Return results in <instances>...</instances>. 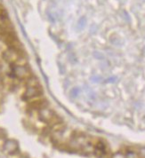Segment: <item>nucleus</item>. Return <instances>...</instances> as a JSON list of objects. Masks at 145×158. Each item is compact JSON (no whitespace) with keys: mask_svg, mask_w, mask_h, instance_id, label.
Wrapping results in <instances>:
<instances>
[{"mask_svg":"<svg viewBox=\"0 0 145 158\" xmlns=\"http://www.w3.org/2000/svg\"><path fill=\"white\" fill-rule=\"evenodd\" d=\"M70 146L75 149L87 151L94 150L92 144L86 136H75L70 141Z\"/></svg>","mask_w":145,"mask_h":158,"instance_id":"f257e3e1","label":"nucleus"},{"mask_svg":"<svg viewBox=\"0 0 145 158\" xmlns=\"http://www.w3.org/2000/svg\"><path fill=\"white\" fill-rule=\"evenodd\" d=\"M41 93V87L36 79H30L27 85V89L24 93V98L29 100L38 96Z\"/></svg>","mask_w":145,"mask_h":158,"instance_id":"f03ea898","label":"nucleus"},{"mask_svg":"<svg viewBox=\"0 0 145 158\" xmlns=\"http://www.w3.org/2000/svg\"><path fill=\"white\" fill-rule=\"evenodd\" d=\"M13 73L15 77L24 79L27 78L29 76V69L25 65H15L13 67Z\"/></svg>","mask_w":145,"mask_h":158,"instance_id":"7ed1b4c3","label":"nucleus"},{"mask_svg":"<svg viewBox=\"0 0 145 158\" xmlns=\"http://www.w3.org/2000/svg\"><path fill=\"white\" fill-rule=\"evenodd\" d=\"M3 57L7 62L15 63V61H17L19 60V58H20V52L17 49L12 47V48H9V49L4 52Z\"/></svg>","mask_w":145,"mask_h":158,"instance_id":"20e7f679","label":"nucleus"},{"mask_svg":"<svg viewBox=\"0 0 145 158\" xmlns=\"http://www.w3.org/2000/svg\"><path fill=\"white\" fill-rule=\"evenodd\" d=\"M55 117L54 113L48 108H42L39 110V118L45 123L53 121Z\"/></svg>","mask_w":145,"mask_h":158,"instance_id":"39448f33","label":"nucleus"},{"mask_svg":"<svg viewBox=\"0 0 145 158\" xmlns=\"http://www.w3.org/2000/svg\"><path fill=\"white\" fill-rule=\"evenodd\" d=\"M4 150L9 155H14L19 149V145L14 139H7L4 144Z\"/></svg>","mask_w":145,"mask_h":158,"instance_id":"423d86ee","label":"nucleus"},{"mask_svg":"<svg viewBox=\"0 0 145 158\" xmlns=\"http://www.w3.org/2000/svg\"><path fill=\"white\" fill-rule=\"evenodd\" d=\"M94 150L96 156H102L103 155H105V153H106V146H105V144L103 143V142L99 141L98 143L96 144V146L94 147Z\"/></svg>","mask_w":145,"mask_h":158,"instance_id":"0eeeda50","label":"nucleus"},{"mask_svg":"<svg viewBox=\"0 0 145 158\" xmlns=\"http://www.w3.org/2000/svg\"><path fill=\"white\" fill-rule=\"evenodd\" d=\"M125 156H126V158H140L137 154L134 151H128Z\"/></svg>","mask_w":145,"mask_h":158,"instance_id":"6e6552de","label":"nucleus"},{"mask_svg":"<svg viewBox=\"0 0 145 158\" xmlns=\"http://www.w3.org/2000/svg\"><path fill=\"white\" fill-rule=\"evenodd\" d=\"M111 158H126V156H125V155H123L122 153L117 152V153H116V154H114Z\"/></svg>","mask_w":145,"mask_h":158,"instance_id":"1a4fd4ad","label":"nucleus"},{"mask_svg":"<svg viewBox=\"0 0 145 158\" xmlns=\"http://www.w3.org/2000/svg\"><path fill=\"white\" fill-rule=\"evenodd\" d=\"M139 157L140 158H145V148H141L139 151Z\"/></svg>","mask_w":145,"mask_h":158,"instance_id":"9d476101","label":"nucleus"}]
</instances>
